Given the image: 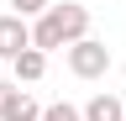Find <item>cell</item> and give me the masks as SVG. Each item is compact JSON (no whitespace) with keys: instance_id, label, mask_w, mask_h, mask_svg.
<instances>
[{"instance_id":"cell-9","label":"cell","mask_w":126,"mask_h":121,"mask_svg":"<svg viewBox=\"0 0 126 121\" xmlns=\"http://www.w3.org/2000/svg\"><path fill=\"white\" fill-rule=\"evenodd\" d=\"M16 100V84H5V79H0V116H5V105Z\"/></svg>"},{"instance_id":"cell-7","label":"cell","mask_w":126,"mask_h":121,"mask_svg":"<svg viewBox=\"0 0 126 121\" xmlns=\"http://www.w3.org/2000/svg\"><path fill=\"white\" fill-rule=\"evenodd\" d=\"M42 121H84V111L68 100H58V105H42Z\"/></svg>"},{"instance_id":"cell-6","label":"cell","mask_w":126,"mask_h":121,"mask_svg":"<svg viewBox=\"0 0 126 121\" xmlns=\"http://www.w3.org/2000/svg\"><path fill=\"white\" fill-rule=\"evenodd\" d=\"M0 121H42V105L32 100L26 89H16V100L5 105V116H0Z\"/></svg>"},{"instance_id":"cell-5","label":"cell","mask_w":126,"mask_h":121,"mask_svg":"<svg viewBox=\"0 0 126 121\" xmlns=\"http://www.w3.org/2000/svg\"><path fill=\"white\" fill-rule=\"evenodd\" d=\"M11 74H16V89H21V84H37L42 74H47V53H37V48H26V53H21V58L11 63Z\"/></svg>"},{"instance_id":"cell-2","label":"cell","mask_w":126,"mask_h":121,"mask_svg":"<svg viewBox=\"0 0 126 121\" xmlns=\"http://www.w3.org/2000/svg\"><path fill=\"white\" fill-rule=\"evenodd\" d=\"M68 74H74V79H105V74H110V48L94 42V37L74 42V48H68Z\"/></svg>"},{"instance_id":"cell-1","label":"cell","mask_w":126,"mask_h":121,"mask_svg":"<svg viewBox=\"0 0 126 121\" xmlns=\"http://www.w3.org/2000/svg\"><path fill=\"white\" fill-rule=\"evenodd\" d=\"M89 37V11L79 5V0H53V5L42 11L37 21H32V48L37 53H68L74 42Z\"/></svg>"},{"instance_id":"cell-8","label":"cell","mask_w":126,"mask_h":121,"mask_svg":"<svg viewBox=\"0 0 126 121\" xmlns=\"http://www.w3.org/2000/svg\"><path fill=\"white\" fill-rule=\"evenodd\" d=\"M47 5H53V0H11V16H21V21H37Z\"/></svg>"},{"instance_id":"cell-3","label":"cell","mask_w":126,"mask_h":121,"mask_svg":"<svg viewBox=\"0 0 126 121\" xmlns=\"http://www.w3.org/2000/svg\"><path fill=\"white\" fill-rule=\"evenodd\" d=\"M32 48V21L21 16H0V63H16Z\"/></svg>"},{"instance_id":"cell-4","label":"cell","mask_w":126,"mask_h":121,"mask_svg":"<svg viewBox=\"0 0 126 121\" xmlns=\"http://www.w3.org/2000/svg\"><path fill=\"white\" fill-rule=\"evenodd\" d=\"M84 111V121H126V100L110 95V89H100V95H89V105H79Z\"/></svg>"}]
</instances>
